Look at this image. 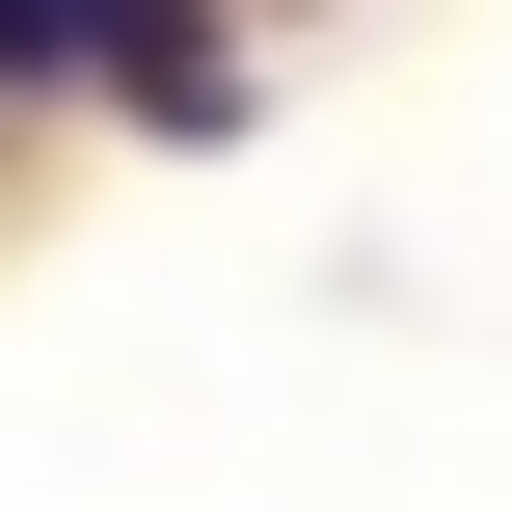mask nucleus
Wrapping results in <instances>:
<instances>
[{
  "label": "nucleus",
  "mask_w": 512,
  "mask_h": 512,
  "mask_svg": "<svg viewBox=\"0 0 512 512\" xmlns=\"http://www.w3.org/2000/svg\"><path fill=\"white\" fill-rule=\"evenodd\" d=\"M54 54H108V0H0V81H54Z\"/></svg>",
  "instance_id": "obj_1"
}]
</instances>
